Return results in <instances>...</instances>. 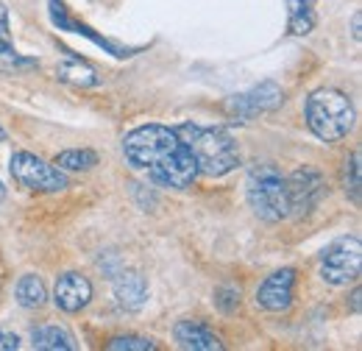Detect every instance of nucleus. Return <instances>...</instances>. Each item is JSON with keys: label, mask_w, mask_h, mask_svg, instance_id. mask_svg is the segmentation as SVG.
Here are the masks:
<instances>
[{"label": "nucleus", "mask_w": 362, "mask_h": 351, "mask_svg": "<svg viewBox=\"0 0 362 351\" xmlns=\"http://www.w3.org/2000/svg\"><path fill=\"white\" fill-rule=\"evenodd\" d=\"M3 139H6V132H3V126H0V142H3Z\"/></svg>", "instance_id": "bb28decb"}, {"label": "nucleus", "mask_w": 362, "mask_h": 351, "mask_svg": "<svg viewBox=\"0 0 362 351\" xmlns=\"http://www.w3.org/2000/svg\"><path fill=\"white\" fill-rule=\"evenodd\" d=\"M354 40H360V14L354 17Z\"/></svg>", "instance_id": "393cba45"}, {"label": "nucleus", "mask_w": 362, "mask_h": 351, "mask_svg": "<svg viewBox=\"0 0 362 351\" xmlns=\"http://www.w3.org/2000/svg\"><path fill=\"white\" fill-rule=\"evenodd\" d=\"M248 204L254 215L268 223H279L290 215V201H287V178L279 173L273 165H257L248 181H245Z\"/></svg>", "instance_id": "20e7f679"}, {"label": "nucleus", "mask_w": 362, "mask_h": 351, "mask_svg": "<svg viewBox=\"0 0 362 351\" xmlns=\"http://www.w3.org/2000/svg\"><path fill=\"white\" fill-rule=\"evenodd\" d=\"M31 343L34 349L40 351H73L76 349V338L62 329V326H53V323H45V326H37L31 332Z\"/></svg>", "instance_id": "ddd939ff"}, {"label": "nucleus", "mask_w": 362, "mask_h": 351, "mask_svg": "<svg viewBox=\"0 0 362 351\" xmlns=\"http://www.w3.org/2000/svg\"><path fill=\"white\" fill-rule=\"evenodd\" d=\"M123 156L148 181L170 190H187L195 178V159L176 126L148 123L123 137Z\"/></svg>", "instance_id": "f257e3e1"}, {"label": "nucleus", "mask_w": 362, "mask_h": 351, "mask_svg": "<svg viewBox=\"0 0 362 351\" xmlns=\"http://www.w3.org/2000/svg\"><path fill=\"white\" fill-rule=\"evenodd\" d=\"M53 301L62 312H81L92 301V284L87 276L70 270L64 276L56 279V287H53Z\"/></svg>", "instance_id": "9d476101"}, {"label": "nucleus", "mask_w": 362, "mask_h": 351, "mask_svg": "<svg viewBox=\"0 0 362 351\" xmlns=\"http://www.w3.org/2000/svg\"><path fill=\"white\" fill-rule=\"evenodd\" d=\"M56 76H59V81L73 84V87H95V84L100 81L98 73H95V67L87 64V62H81V59H76V56L64 59V62L59 64Z\"/></svg>", "instance_id": "4468645a"}, {"label": "nucleus", "mask_w": 362, "mask_h": 351, "mask_svg": "<svg viewBox=\"0 0 362 351\" xmlns=\"http://www.w3.org/2000/svg\"><path fill=\"white\" fill-rule=\"evenodd\" d=\"M362 270V243L360 237H340L320 254V279L326 284H349L357 282Z\"/></svg>", "instance_id": "39448f33"}, {"label": "nucleus", "mask_w": 362, "mask_h": 351, "mask_svg": "<svg viewBox=\"0 0 362 351\" xmlns=\"http://www.w3.org/2000/svg\"><path fill=\"white\" fill-rule=\"evenodd\" d=\"M0 64H6V67H34L37 62L34 59H23L20 53H17V47L11 45V40H0Z\"/></svg>", "instance_id": "aec40b11"}, {"label": "nucleus", "mask_w": 362, "mask_h": 351, "mask_svg": "<svg viewBox=\"0 0 362 351\" xmlns=\"http://www.w3.org/2000/svg\"><path fill=\"white\" fill-rule=\"evenodd\" d=\"M8 171H11L14 181H17L20 187H25V190H31V192H59V190L70 187L67 176L62 173L59 168L47 165L45 159H40V156H34V154H28V151H17V154L11 156Z\"/></svg>", "instance_id": "423d86ee"}, {"label": "nucleus", "mask_w": 362, "mask_h": 351, "mask_svg": "<svg viewBox=\"0 0 362 351\" xmlns=\"http://www.w3.org/2000/svg\"><path fill=\"white\" fill-rule=\"evenodd\" d=\"M304 120L317 139L340 142L354 129V103L340 89H315L304 103Z\"/></svg>", "instance_id": "7ed1b4c3"}, {"label": "nucleus", "mask_w": 362, "mask_h": 351, "mask_svg": "<svg viewBox=\"0 0 362 351\" xmlns=\"http://www.w3.org/2000/svg\"><path fill=\"white\" fill-rule=\"evenodd\" d=\"M176 132L187 142V148H189V154L195 159L198 176L204 173L212 176V178H221V176L231 173L240 165L237 142L223 129H206V126L184 123V126H176Z\"/></svg>", "instance_id": "f03ea898"}, {"label": "nucleus", "mask_w": 362, "mask_h": 351, "mask_svg": "<svg viewBox=\"0 0 362 351\" xmlns=\"http://www.w3.org/2000/svg\"><path fill=\"white\" fill-rule=\"evenodd\" d=\"M109 351H153L156 343L148 340V338H136V335H120V338H112L106 343Z\"/></svg>", "instance_id": "6ab92c4d"}, {"label": "nucleus", "mask_w": 362, "mask_h": 351, "mask_svg": "<svg viewBox=\"0 0 362 351\" xmlns=\"http://www.w3.org/2000/svg\"><path fill=\"white\" fill-rule=\"evenodd\" d=\"M293 287H296V270L281 267L257 287V304L268 312H284L293 304Z\"/></svg>", "instance_id": "1a4fd4ad"}, {"label": "nucleus", "mask_w": 362, "mask_h": 351, "mask_svg": "<svg viewBox=\"0 0 362 351\" xmlns=\"http://www.w3.org/2000/svg\"><path fill=\"white\" fill-rule=\"evenodd\" d=\"M326 195V181L320 171L304 165L287 178V201H290V215L301 218L310 215L320 204V198Z\"/></svg>", "instance_id": "0eeeda50"}, {"label": "nucleus", "mask_w": 362, "mask_h": 351, "mask_svg": "<svg viewBox=\"0 0 362 351\" xmlns=\"http://www.w3.org/2000/svg\"><path fill=\"white\" fill-rule=\"evenodd\" d=\"M215 304L223 309V312H234V309L240 307V290H234V287H221V290L215 293Z\"/></svg>", "instance_id": "412c9836"}, {"label": "nucleus", "mask_w": 362, "mask_h": 351, "mask_svg": "<svg viewBox=\"0 0 362 351\" xmlns=\"http://www.w3.org/2000/svg\"><path fill=\"white\" fill-rule=\"evenodd\" d=\"M173 338L181 349L187 351H221V338L201 321H179L173 329Z\"/></svg>", "instance_id": "9b49d317"}, {"label": "nucleus", "mask_w": 362, "mask_h": 351, "mask_svg": "<svg viewBox=\"0 0 362 351\" xmlns=\"http://www.w3.org/2000/svg\"><path fill=\"white\" fill-rule=\"evenodd\" d=\"M17 349H20V338L14 332L0 329V351H17Z\"/></svg>", "instance_id": "4be33fe9"}, {"label": "nucleus", "mask_w": 362, "mask_h": 351, "mask_svg": "<svg viewBox=\"0 0 362 351\" xmlns=\"http://www.w3.org/2000/svg\"><path fill=\"white\" fill-rule=\"evenodd\" d=\"M351 309L360 312V290H354V296H351Z\"/></svg>", "instance_id": "b1692460"}, {"label": "nucleus", "mask_w": 362, "mask_h": 351, "mask_svg": "<svg viewBox=\"0 0 362 351\" xmlns=\"http://www.w3.org/2000/svg\"><path fill=\"white\" fill-rule=\"evenodd\" d=\"M115 299H117V304L123 309L136 312V309L145 304V299H148V284H145V279H142L139 273H134V270L120 273L117 282H115Z\"/></svg>", "instance_id": "f8f14e48"}, {"label": "nucleus", "mask_w": 362, "mask_h": 351, "mask_svg": "<svg viewBox=\"0 0 362 351\" xmlns=\"http://www.w3.org/2000/svg\"><path fill=\"white\" fill-rule=\"evenodd\" d=\"M315 0H287V23L296 37H307L315 28Z\"/></svg>", "instance_id": "2eb2a0df"}, {"label": "nucleus", "mask_w": 362, "mask_h": 351, "mask_svg": "<svg viewBox=\"0 0 362 351\" xmlns=\"http://www.w3.org/2000/svg\"><path fill=\"white\" fill-rule=\"evenodd\" d=\"M56 165H59V171H76V173H81V171H92V168L98 165V154L90 151V148L62 151V154L56 156Z\"/></svg>", "instance_id": "f3484780"}, {"label": "nucleus", "mask_w": 362, "mask_h": 351, "mask_svg": "<svg viewBox=\"0 0 362 351\" xmlns=\"http://www.w3.org/2000/svg\"><path fill=\"white\" fill-rule=\"evenodd\" d=\"M3 198H6V187H3V181H0V204H3Z\"/></svg>", "instance_id": "a878e982"}, {"label": "nucleus", "mask_w": 362, "mask_h": 351, "mask_svg": "<svg viewBox=\"0 0 362 351\" xmlns=\"http://www.w3.org/2000/svg\"><path fill=\"white\" fill-rule=\"evenodd\" d=\"M0 40H11L8 34V8L0 3Z\"/></svg>", "instance_id": "5701e85b"}, {"label": "nucleus", "mask_w": 362, "mask_h": 351, "mask_svg": "<svg viewBox=\"0 0 362 351\" xmlns=\"http://www.w3.org/2000/svg\"><path fill=\"white\" fill-rule=\"evenodd\" d=\"M14 296H17V301L25 309H40L47 299L45 282H42L40 276H34V273H25V276H20V282H17Z\"/></svg>", "instance_id": "dca6fc26"}, {"label": "nucleus", "mask_w": 362, "mask_h": 351, "mask_svg": "<svg viewBox=\"0 0 362 351\" xmlns=\"http://www.w3.org/2000/svg\"><path fill=\"white\" fill-rule=\"evenodd\" d=\"M281 100H284L281 87L273 84V81H262V84H257L254 89H248V92L234 95L226 106L237 120H251V117H257V115H265V112L279 109Z\"/></svg>", "instance_id": "6e6552de"}, {"label": "nucleus", "mask_w": 362, "mask_h": 351, "mask_svg": "<svg viewBox=\"0 0 362 351\" xmlns=\"http://www.w3.org/2000/svg\"><path fill=\"white\" fill-rule=\"evenodd\" d=\"M343 187H346V195L351 198V204L360 207V192H362V165H360V154H351L346 159V168H343Z\"/></svg>", "instance_id": "a211bd4d"}]
</instances>
